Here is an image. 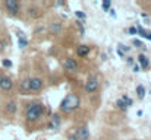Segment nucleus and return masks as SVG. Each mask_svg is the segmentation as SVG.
Returning a JSON list of instances; mask_svg holds the SVG:
<instances>
[{"instance_id": "b1692460", "label": "nucleus", "mask_w": 151, "mask_h": 140, "mask_svg": "<svg viewBox=\"0 0 151 140\" xmlns=\"http://www.w3.org/2000/svg\"><path fill=\"white\" fill-rule=\"evenodd\" d=\"M132 45H135L137 48H142V47H144V44H142V41H141V40L134 38V40H132Z\"/></svg>"}, {"instance_id": "4468645a", "label": "nucleus", "mask_w": 151, "mask_h": 140, "mask_svg": "<svg viewBox=\"0 0 151 140\" xmlns=\"http://www.w3.org/2000/svg\"><path fill=\"white\" fill-rule=\"evenodd\" d=\"M49 31H50L51 35H59L62 32V23L60 22H51L50 26H49Z\"/></svg>"}, {"instance_id": "f257e3e1", "label": "nucleus", "mask_w": 151, "mask_h": 140, "mask_svg": "<svg viewBox=\"0 0 151 140\" xmlns=\"http://www.w3.org/2000/svg\"><path fill=\"white\" fill-rule=\"evenodd\" d=\"M44 112H46V105L43 102L34 101V102L27 104L24 115H25V120L28 123H37L44 117Z\"/></svg>"}, {"instance_id": "e433bc0d", "label": "nucleus", "mask_w": 151, "mask_h": 140, "mask_svg": "<svg viewBox=\"0 0 151 140\" xmlns=\"http://www.w3.org/2000/svg\"><path fill=\"white\" fill-rule=\"evenodd\" d=\"M1 76H3V75H0V79H1Z\"/></svg>"}, {"instance_id": "ddd939ff", "label": "nucleus", "mask_w": 151, "mask_h": 140, "mask_svg": "<svg viewBox=\"0 0 151 140\" xmlns=\"http://www.w3.org/2000/svg\"><path fill=\"white\" fill-rule=\"evenodd\" d=\"M18 47L21 50H24V48L28 47V38L25 37L24 32H19V31H18Z\"/></svg>"}, {"instance_id": "473e14b6", "label": "nucleus", "mask_w": 151, "mask_h": 140, "mask_svg": "<svg viewBox=\"0 0 151 140\" xmlns=\"http://www.w3.org/2000/svg\"><path fill=\"white\" fill-rule=\"evenodd\" d=\"M56 6H66V3H65V1H57Z\"/></svg>"}, {"instance_id": "f03ea898", "label": "nucleus", "mask_w": 151, "mask_h": 140, "mask_svg": "<svg viewBox=\"0 0 151 140\" xmlns=\"http://www.w3.org/2000/svg\"><path fill=\"white\" fill-rule=\"evenodd\" d=\"M79 105H81V98H79L76 93L70 92L62 99V102H60V107H59V108H60V111H62V112L69 114V112L76 111V109L79 108Z\"/></svg>"}, {"instance_id": "5701e85b", "label": "nucleus", "mask_w": 151, "mask_h": 140, "mask_svg": "<svg viewBox=\"0 0 151 140\" xmlns=\"http://www.w3.org/2000/svg\"><path fill=\"white\" fill-rule=\"evenodd\" d=\"M117 48L125 54V53H129L131 51V47H128V45H125V44H122V43H119V45H117Z\"/></svg>"}, {"instance_id": "a878e982", "label": "nucleus", "mask_w": 151, "mask_h": 140, "mask_svg": "<svg viewBox=\"0 0 151 140\" xmlns=\"http://www.w3.org/2000/svg\"><path fill=\"white\" fill-rule=\"evenodd\" d=\"M128 32H129L131 35H137V28H135V26H129V28H128Z\"/></svg>"}, {"instance_id": "423d86ee", "label": "nucleus", "mask_w": 151, "mask_h": 140, "mask_svg": "<svg viewBox=\"0 0 151 140\" xmlns=\"http://www.w3.org/2000/svg\"><path fill=\"white\" fill-rule=\"evenodd\" d=\"M76 140H90L91 139V134H90V129L87 126H81L75 130V134H73Z\"/></svg>"}, {"instance_id": "39448f33", "label": "nucleus", "mask_w": 151, "mask_h": 140, "mask_svg": "<svg viewBox=\"0 0 151 140\" xmlns=\"http://www.w3.org/2000/svg\"><path fill=\"white\" fill-rule=\"evenodd\" d=\"M63 69H65L66 72L76 73V72L79 70V64H78V61H76L75 58H72V57H68V58L63 61Z\"/></svg>"}, {"instance_id": "2eb2a0df", "label": "nucleus", "mask_w": 151, "mask_h": 140, "mask_svg": "<svg viewBox=\"0 0 151 140\" xmlns=\"http://www.w3.org/2000/svg\"><path fill=\"white\" fill-rule=\"evenodd\" d=\"M137 95H138V99H144L145 98L147 91H145V86L144 85H138L137 86Z\"/></svg>"}, {"instance_id": "c9c22d12", "label": "nucleus", "mask_w": 151, "mask_h": 140, "mask_svg": "<svg viewBox=\"0 0 151 140\" xmlns=\"http://www.w3.org/2000/svg\"><path fill=\"white\" fill-rule=\"evenodd\" d=\"M148 93H150V95H151V91H148Z\"/></svg>"}, {"instance_id": "7ed1b4c3", "label": "nucleus", "mask_w": 151, "mask_h": 140, "mask_svg": "<svg viewBox=\"0 0 151 140\" xmlns=\"http://www.w3.org/2000/svg\"><path fill=\"white\" fill-rule=\"evenodd\" d=\"M4 9L10 16H18L21 12V3L18 0H4Z\"/></svg>"}, {"instance_id": "bb28decb", "label": "nucleus", "mask_w": 151, "mask_h": 140, "mask_svg": "<svg viewBox=\"0 0 151 140\" xmlns=\"http://www.w3.org/2000/svg\"><path fill=\"white\" fill-rule=\"evenodd\" d=\"M132 72H134V73H138V72H141V67L138 66V63H135V64L132 66Z\"/></svg>"}, {"instance_id": "1a4fd4ad", "label": "nucleus", "mask_w": 151, "mask_h": 140, "mask_svg": "<svg viewBox=\"0 0 151 140\" xmlns=\"http://www.w3.org/2000/svg\"><path fill=\"white\" fill-rule=\"evenodd\" d=\"M137 63H138V66L141 67V70H147L148 67H150V58L145 55V54H138L137 55Z\"/></svg>"}, {"instance_id": "a211bd4d", "label": "nucleus", "mask_w": 151, "mask_h": 140, "mask_svg": "<svg viewBox=\"0 0 151 140\" xmlns=\"http://www.w3.org/2000/svg\"><path fill=\"white\" fill-rule=\"evenodd\" d=\"M116 107H117V108H119L120 111H123V112H126V111H128V107L125 105V102H123V101H122L120 98H119V99L116 101Z\"/></svg>"}, {"instance_id": "0eeeda50", "label": "nucleus", "mask_w": 151, "mask_h": 140, "mask_svg": "<svg viewBox=\"0 0 151 140\" xmlns=\"http://www.w3.org/2000/svg\"><path fill=\"white\" fill-rule=\"evenodd\" d=\"M44 88V80L41 77H31L29 79V92H40Z\"/></svg>"}, {"instance_id": "4be33fe9", "label": "nucleus", "mask_w": 151, "mask_h": 140, "mask_svg": "<svg viewBox=\"0 0 151 140\" xmlns=\"http://www.w3.org/2000/svg\"><path fill=\"white\" fill-rule=\"evenodd\" d=\"M1 66H3L4 69H10V67H12V60L3 58V60H1Z\"/></svg>"}, {"instance_id": "f704fd0d", "label": "nucleus", "mask_w": 151, "mask_h": 140, "mask_svg": "<svg viewBox=\"0 0 151 140\" xmlns=\"http://www.w3.org/2000/svg\"><path fill=\"white\" fill-rule=\"evenodd\" d=\"M101 58H103V60L106 61V60H107V55H106V54H101Z\"/></svg>"}, {"instance_id": "6ab92c4d", "label": "nucleus", "mask_w": 151, "mask_h": 140, "mask_svg": "<svg viewBox=\"0 0 151 140\" xmlns=\"http://www.w3.org/2000/svg\"><path fill=\"white\" fill-rule=\"evenodd\" d=\"M120 99H122V101H123V102H125V105H126V107H128V108H129V107H132V105H134V101H132V98H129V96H128V95H123V96H122V98H120Z\"/></svg>"}, {"instance_id": "9b49d317", "label": "nucleus", "mask_w": 151, "mask_h": 140, "mask_svg": "<svg viewBox=\"0 0 151 140\" xmlns=\"http://www.w3.org/2000/svg\"><path fill=\"white\" fill-rule=\"evenodd\" d=\"M4 111H6V114H9V115L16 114V111H18V104H16L15 101H7V102L4 104Z\"/></svg>"}, {"instance_id": "412c9836", "label": "nucleus", "mask_w": 151, "mask_h": 140, "mask_svg": "<svg viewBox=\"0 0 151 140\" xmlns=\"http://www.w3.org/2000/svg\"><path fill=\"white\" fill-rule=\"evenodd\" d=\"M75 16H76L78 21H84V19L87 18V15H85L82 10H76V12H75Z\"/></svg>"}, {"instance_id": "20e7f679", "label": "nucleus", "mask_w": 151, "mask_h": 140, "mask_svg": "<svg viewBox=\"0 0 151 140\" xmlns=\"http://www.w3.org/2000/svg\"><path fill=\"white\" fill-rule=\"evenodd\" d=\"M100 88V82L97 76H90L85 82V92L87 93H96Z\"/></svg>"}, {"instance_id": "c85d7f7f", "label": "nucleus", "mask_w": 151, "mask_h": 140, "mask_svg": "<svg viewBox=\"0 0 151 140\" xmlns=\"http://www.w3.org/2000/svg\"><path fill=\"white\" fill-rule=\"evenodd\" d=\"M109 15H110L111 18H116V10H114V9H110V10H109Z\"/></svg>"}, {"instance_id": "6e6552de", "label": "nucleus", "mask_w": 151, "mask_h": 140, "mask_svg": "<svg viewBox=\"0 0 151 140\" xmlns=\"http://www.w3.org/2000/svg\"><path fill=\"white\" fill-rule=\"evenodd\" d=\"M13 89V80H12V77H9V76H1V79H0V91H3V92H10Z\"/></svg>"}, {"instance_id": "72a5a7b5", "label": "nucleus", "mask_w": 151, "mask_h": 140, "mask_svg": "<svg viewBox=\"0 0 151 140\" xmlns=\"http://www.w3.org/2000/svg\"><path fill=\"white\" fill-rule=\"evenodd\" d=\"M68 140H76V137H75V136H73V134H70V136H69V137H68Z\"/></svg>"}, {"instance_id": "dca6fc26", "label": "nucleus", "mask_w": 151, "mask_h": 140, "mask_svg": "<svg viewBox=\"0 0 151 140\" xmlns=\"http://www.w3.org/2000/svg\"><path fill=\"white\" fill-rule=\"evenodd\" d=\"M19 88L22 92H29V79H22L19 83Z\"/></svg>"}, {"instance_id": "7c9ffc66", "label": "nucleus", "mask_w": 151, "mask_h": 140, "mask_svg": "<svg viewBox=\"0 0 151 140\" xmlns=\"http://www.w3.org/2000/svg\"><path fill=\"white\" fill-rule=\"evenodd\" d=\"M141 16H142L144 19H150V18H148V13H145V12H142V13H141Z\"/></svg>"}, {"instance_id": "c756f323", "label": "nucleus", "mask_w": 151, "mask_h": 140, "mask_svg": "<svg viewBox=\"0 0 151 140\" xmlns=\"http://www.w3.org/2000/svg\"><path fill=\"white\" fill-rule=\"evenodd\" d=\"M145 40H148V41H151V32H148L147 31V34H145V37H144Z\"/></svg>"}, {"instance_id": "aec40b11", "label": "nucleus", "mask_w": 151, "mask_h": 140, "mask_svg": "<svg viewBox=\"0 0 151 140\" xmlns=\"http://www.w3.org/2000/svg\"><path fill=\"white\" fill-rule=\"evenodd\" d=\"M110 6H111V1H110V0H104V1L101 3V7H103L104 12H109V10H110Z\"/></svg>"}, {"instance_id": "cd10ccee", "label": "nucleus", "mask_w": 151, "mask_h": 140, "mask_svg": "<svg viewBox=\"0 0 151 140\" xmlns=\"http://www.w3.org/2000/svg\"><path fill=\"white\" fill-rule=\"evenodd\" d=\"M41 32H44V26H38V28L34 31V35H38V34H41Z\"/></svg>"}, {"instance_id": "f8f14e48", "label": "nucleus", "mask_w": 151, "mask_h": 140, "mask_svg": "<svg viewBox=\"0 0 151 140\" xmlns=\"http://www.w3.org/2000/svg\"><path fill=\"white\" fill-rule=\"evenodd\" d=\"M90 51H91L90 45L81 44V45L76 47V54H78V57H87V55L90 54Z\"/></svg>"}, {"instance_id": "f3484780", "label": "nucleus", "mask_w": 151, "mask_h": 140, "mask_svg": "<svg viewBox=\"0 0 151 140\" xmlns=\"http://www.w3.org/2000/svg\"><path fill=\"white\" fill-rule=\"evenodd\" d=\"M38 12H40V9H38V7H34V6H32V7L29 6V7L27 9V13H28L29 16H38V15H40Z\"/></svg>"}, {"instance_id": "2f4dec72", "label": "nucleus", "mask_w": 151, "mask_h": 140, "mask_svg": "<svg viewBox=\"0 0 151 140\" xmlns=\"http://www.w3.org/2000/svg\"><path fill=\"white\" fill-rule=\"evenodd\" d=\"M117 54H119V57H122V58H125V54H123V53H122V51H120L119 48H117Z\"/></svg>"}, {"instance_id": "393cba45", "label": "nucleus", "mask_w": 151, "mask_h": 140, "mask_svg": "<svg viewBox=\"0 0 151 140\" xmlns=\"http://www.w3.org/2000/svg\"><path fill=\"white\" fill-rule=\"evenodd\" d=\"M125 58H126V63H128L129 66H134V64H135V58H134V57L128 55V57H125Z\"/></svg>"}, {"instance_id": "9d476101", "label": "nucleus", "mask_w": 151, "mask_h": 140, "mask_svg": "<svg viewBox=\"0 0 151 140\" xmlns=\"http://www.w3.org/2000/svg\"><path fill=\"white\" fill-rule=\"evenodd\" d=\"M60 126H62V117H60V114H53V117H51V121L49 123V129L50 130H59L60 129Z\"/></svg>"}]
</instances>
